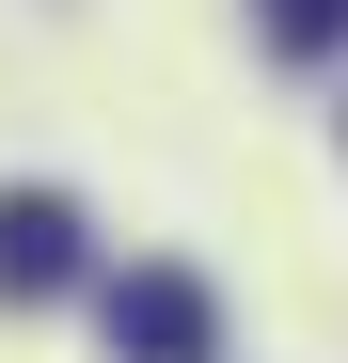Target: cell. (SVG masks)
Wrapping results in <instances>:
<instances>
[{"label":"cell","mask_w":348,"mask_h":363,"mask_svg":"<svg viewBox=\"0 0 348 363\" xmlns=\"http://www.w3.org/2000/svg\"><path fill=\"white\" fill-rule=\"evenodd\" d=\"M95 316H111V347H127V363H206V332H222L190 269H127V284L95 300Z\"/></svg>","instance_id":"obj_1"},{"label":"cell","mask_w":348,"mask_h":363,"mask_svg":"<svg viewBox=\"0 0 348 363\" xmlns=\"http://www.w3.org/2000/svg\"><path fill=\"white\" fill-rule=\"evenodd\" d=\"M80 284V206L64 190H0V300H64Z\"/></svg>","instance_id":"obj_2"},{"label":"cell","mask_w":348,"mask_h":363,"mask_svg":"<svg viewBox=\"0 0 348 363\" xmlns=\"http://www.w3.org/2000/svg\"><path fill=\"white\" fill-rule=\"evenodd\" d=\"M254 16H269L285 64H332V48H348V0H254Z\"/></svg>","instance_id":"obj_3"}]
</instances>
